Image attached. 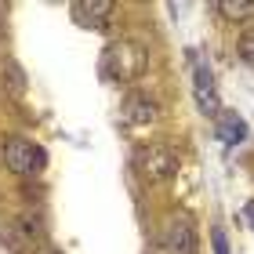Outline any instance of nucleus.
I'll list each match as a JSON object with an SVG mask.
<instances>
[{
    "label": "nucleus",
    "instance_id": "nucleus-5",
    "mask_svg": "<svg viewBox=\"0 0 254 254\" xmlns=\"http://www.w3.org/2000/svg\"><path fill=\"white\" fill-rule=\"evenodd\" d=\"M192 95H196V109H200L203 117H211V120L222 117V102H218L214 73H211V65L200 62L196 55H192Z\"/></svg>",
    "mask_w": 254,
    "mask_h": 254
},
{
    "label": "nucleus",
    "instance_id": "nucleus-10",
    "mask_svg": "<svg viewBox=\"0 0 254 254\" xmlns=\"http://www.w3.org/2000/svg\"><path fill=\"white\" fill-rule=\"evenodd\" d=\"M236 48H240V59H244L247 65H254V29H244V33H240Z\"/></svg>",
    "mask_w": 254,
    "mask_h": 254
},
{
    "label": "nucleus",
    "instance_id": "nucleus-7",
    "mask_svg": "<svg viewBox=\"0 0 254 254\" xmlns=\"http://www.w3.org/2000/svg\"><path fill=\"white\" fill-rule=\"evenodd\" d=\"M120 117H124V124H153L156 117H160V106L149 95H127L124 98V109H120Z\"/></svg>",
    "mask_w": 254,
    "mask_h": 254
},
{
    "label": "nucleus",
    "instance_id": "nucleus-4",
    "mask_svg": "<svg viewBox=\"0 0 254 254\" xmlns=\"http://www.w3.org/2000/svg\"><path fill=\"white\" fill-rule=\"evenodd\" d=\"M4 164L11 175H18V178H29V175H37L40 164H44V153H40V145L37 142H29L26 134H11L7 142H4Z\"/></svg>",
    "mask_w": 254,
    "mask_h": 254
},
{
    "label": "nucleus",
    "instance_id": "nucleus-13",
    "mask_svg": "<svg viewBox=\"0 0 254 254\" xmlns=\"http://www.w3.org/2000/svg\"><path fill=\"white\" fill-rule=\"evenodd\" d=\"M44 254H55V251H44Z\"/></svg>",
    "mask_w": 254,
    "mask_h": 254
},
{
    "label": "nucleus",
    "instance_id": "nucleus-2",
    "mask_svg": "<svg viewBox=\"0 0 254 254\" xmlns=\"http://www.w3.org/2000/svg\"><path fill=\"white\" fill-rule=\"evenodd\" d=\"M134 171H138V178H142L145 186H164V182L175 178L178 156H175V149L164 145V142H149L134 153Z\"/></svg>",
    "mask_w": 254,
    "mask_h": 254
},
{
    "label": "nucleus",
    "instance_id": "nucleus-1",
    "mask_svg": "<svg viewBox=\"0 0 254 254\" xmlns=\"http://www.w3.org/2000/svg\"><path fill=\"white\" fill-rule=\"evenodd\" d=\"M149 69V55L138 40H113L102 55V76L113 84H134Z\"/></svg>",
    "mask_w": 254,
    "mask_h": 254
},
{
    "label": "nucleus",
    "instance_id": "nucleus-11",
    "mask_svg": "<svg viewBox=\"0 0 254 254\" xmlns=\"http://www.w3.org/2000/svg\"><path fill=\"white\" fill-rule=\"evenodd\" d=\"M211 244H214V254H229V240H225L222 229H214V233H211Z\"/></svg>",
    "mask_w": 254,
    "mask_h": 254
},
{
    "label": "nucleus",
    "instance_id": "nucleus-12",
    "mask_svg": "<svg viewBox=\"0 0 254 254\" xmlns=\"http://www.w3.org/2000/svg\"><path fill=\"white\" fill-rule=\"evenodd\" d=\"M247 218H251V222H254V203H247V211H244Z\"/></svg>",
    "mask_w": 254,
    "mask_h": 254
},
{
    "label": "nucleus",
    "instance_id": "nucleus-8",
    "mask_svg": "<svg viewBox=\"0 0 254 254\" xmlns=\"http://www.w3.org/2000/svg\"><path fill=\"white\" fill-rule=\"evenodd\" d=\"M214 134L222 138L225 145H240L247 138V124L236 117V113H229V109H222V117L214 120Z\"/></svg>",
    "mask_w": 254,
    "mask_h": 254
},
{
    "label": "nucleus",
    "instance_id": "nucleus-6",
    "mask_svg": "<svg viewBox=\"0 0 254 254\" xmlns=\"http://www.w3.org/2000/svg\"><path fill=\"white\" fill-rule=\"evenodd\" d=\"M113 11L117 7H113L109 0H76V4L69 7V15H73V22L84 26V29H102Z\"/></svg>",
    "mask_w": 254,
    "mask_h": 254
},
{
    "label": "nucleus",
    "instance_id": "nucleus-9",
    "mask_svg": "<svg viewBox=\"0 0 254 254\" xmlns=\"http://www.w3.org/2000/svg\"><path fill=\"white\" fill-rule=\"evenodd\" d=\"M218 15H225V18H251L254 15V0H222L218 4Z\"/></svg>",
    "mask_w": 254,
    "mask_h": 254
},
{
    "label": "nucleus",
    "instance_id": "nucleus-3",
    "mask_svg": "<svg viewBox=\"0 0 254 254\" xmlns=\"http://www.w3.org/2000/svg\"><path fill=\"white\" fill-rule=\"evenodd\" d=\"M156 254H200V240H196V225L186 211L171 214L156 233Z\"/></svg>",
    "mask_w": 254,
    "mask_h": 254
}]
</instances>
